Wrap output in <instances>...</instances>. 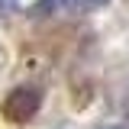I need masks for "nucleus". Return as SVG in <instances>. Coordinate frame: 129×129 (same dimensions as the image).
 Wrapping results in <instances>:
<instances>
[{
  "label": "nucleus",
  "mask_w": 129,
  "mask_h": 129,
  "mask_svg": "<svg viewBox=\"0 0 129 129\" xmlns=\"http://www.w3.org/2000/svg\"><path fill=\"white\" fill-rule=\"evenodd\" d=\"M103 129H123V126H103Z\"/></svg>",
  "instance_id": "7ed1b4c3"
},
{
  "label": "nucleus",
  "mask_w": 129,
  "mask_h": 129,
  "mask_svg": "<svg viewBox=\"0 0 129 129\" xmlns=\"http://www.w3.org/2000/svg\"><path fill=\"white\" fill-rule=\"evenodd\" d=\"M103 3H110V0H39L36 13H87Z\"/></svg>",
  "instance_id": "f03ea898"
},
{
  "label": "nucleus",
  "mask_w": 129,
  "mask_h": 129,
  "mask_svg": "<svg viewBox=\"0 0 129 129\" xmlns=\"http://www.w3.org/2000/svg\"><path fill=\"white\" fill-rule=\"evenodd\" d=\"M39 103H42V94L36 87H16L13 94L7 97L3 113H7L10 123H29L32 116L39 113Z\"/></svg>",
  "instance_id": "f257e3e1"
}]
</instances>
